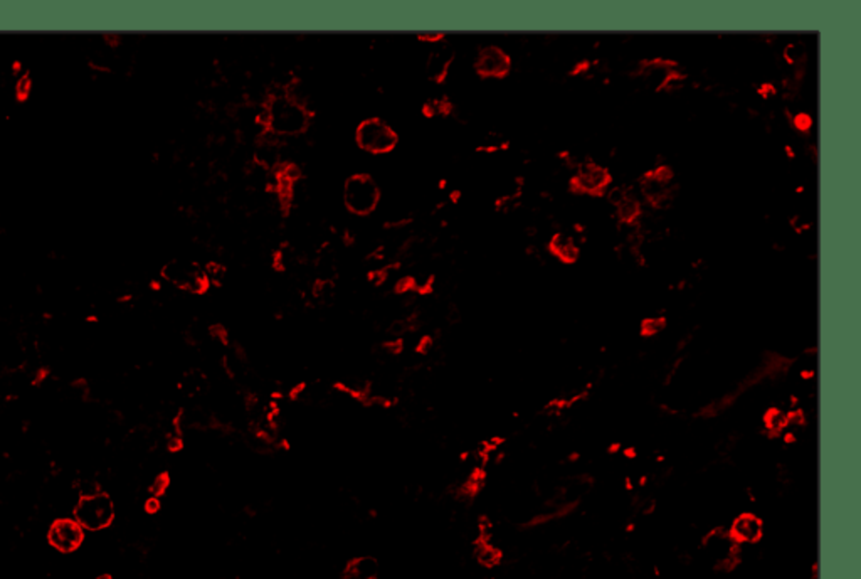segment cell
Instances as JSON below:
<instances>
[{
    "mask_svg": "<svg viewBox=\"0 0 861 579\" xmlns=\"http://www.w3.org/2000/svg\"><path fill=\"white\" fill-rule=\"evenodd\" d=\"M355 140L357 145L365 152L374 155H382L390 152L395 145H397V133L387 121L382 118H367L357 126L355 132Z\"/></svg>",
    "mask_w": 861,
    "mask_h": 579,
    "instance_id": "4",
    "label": "cell"
},
{
    "mask_svg": "<svg viewBox=\"0 0 861 579\" xmlns=\"http://www.w3.org/2000/svg\"><path fill=\"white\" fill-rule=\"evenodd\" d=\"M379 574V564L374 557L364 556L352 559L345 566L342 579H375Z\"/></svg>",
    "mask_w": 861,
    "mask_h": 579,
    "instance_id": "11",
    "label": "cell"
},
{
    "mask_svg": "<svg viewBox=\"0 0 861 579\" xmlns=\"http://www.w3.org/2000/svg\"><path fill=\"white\" fill-rule=\"evenodd\" d=\"M381 201V189L369 174H355L344 183V202L352 214L374 213Z\"/></svg>",
    "mask_w": 861,
    "mask_h": 579,
    "instance_id": "3",
    "label": "cell"
},
{
    "mask_svg": "<svg viewBox=\"0 0 861 579\" xmlns=\"http://www.w3.org/2000/svg\"><path fill=\"white\" fill-rule=\"evenodd\" d=\"M158 509H160V500H158V497H152V499L146 500V504H145L146 512L155 513V512H158Z\"/></svg>",
    "mask_w": 861,
    "mask_h": 579,
    "instance_id": "19",
    "label": "cell"
},
{
    "mask_svg": "<svg viewBox=\"0 0 861 579\" xmlns=\"http://www.w3.org/2000/svg\"><path fill=\"white\" fill-rule=\"evenodd\" d=\"M664 320L663 319H648L643 324V330L644 333H648V336H653V333H658L661 329H663Z\"/></svg>",
    "mask_w": 861,
    "mask_h": 579,
    "instance_id": "18",
    "label": "cell"
},
{
    "mask_svg": "<svg viewBox=\"0 0 861 579\" xmlns=\"http://www.w3.org/2000/svg\"><path fill=\"white\" fill-rule=\"evenodd\" d=\"M789 426V418L782 409H770L765 416V428L770 435H782Z\"/></svg>",
    "mask_w": 861,
    "mask_h": 579,
    "instance_id": "15",
    "label": "cell"
},
{
    "mask_svg": "<svg viewBox=\"0 0 861 579\" xmlns=\"http://www.w3.org/2000/svg\"><path fill=\"white\" fill-rule=\"evenodd\" d=\"M375 579H379V578H375Z\"/></svg>",
    "mask_w": 861,
    "mask_h": 579,
    "instance_id": "22",
    "label": "cell"
},
{
    "mask_svg": "<svg viewBox=\"0 0 861 579\" xmlns=\"http://www.w3.org/2000/svg\"><path fill=\"white\" fill-rule=\"evenodd\" d=\"M47 541L59 552H73L83 544L84 529L75 519H56L49 527Z\"/></svg>",
    "mask_w": 861,
    "mask_h": 579,
    "instance_id": "6",
    "label": "cell"
},
{
    "mask_svg": "<svg viewBox=\"0 0 861 579\" xmlns=\"http://www.w3.org/2000/svg\"><path fill=\"white\" fill-rule=\"evenodd\" d=\"M607 183H609V174L606 172V169L595 164L582 165L579 174L574 177V186L582 193L589 194L601 193L602 189H606Z\"/></svg>",
    "mask_w": 861,
    "mask_h": 579,
    "instance_id": "9",
    "label": "cell"
},
{
    "mask_svg": "<svg viewBox=\"0 0 861 579\" xmlns=\"http://www.w3.org/2000/svg\"><path fill=\"white\" fill-rule=\"evenodd\" d=\"M96 579H112V576H109V574H101V576H98Z\"/></svg>",
    "mask_w": 861,
    "mask_h": 579,
    "instance_id": "20",
    "label": "cell"
},
{
    "mask_svg": "<svg viewBox=\"0 0 861 579\" xmlns=\"http://www.w3.org/2000/svg\"><path fill=\"white\" fill-rule=\"evenodd\" d=\"M737 544L738 542L724 531H713L705 539V549L708 550L710 557H713L717 564L725 566V568L737 561Z\"/></svg>",
    "mask_w": 861,
    "mask_h": 579,
    "instance_id": "8",
    "label": "cell"
},
{
    "mask_svg": "<svg viewBox=\"0 0 861 579\" xmlns=\"http://www.w3.org/2000/svg\"><path fill=\"white\" fill-rule=\"evenodd\" d=\"M170 479L167 473H162V475L155 476L153 483L150 485V493H152V497H160L162 493H165L167 488H169Z\"/></svg>",
    "mask_w": 861,
    "mask_h": 579,
    "instance_id": "17",
    "label": "cell"
},
{
    "mask_svg": "<svg viewBox=\"0 0 861 579\" xmlns=\"http://www.w3.org/2000/svg\"><path fill=\"white\" fill-rule=\"evenodd\" d=\"M451 61H452V51L450 47L443 46V47L436 49V51L431 52L429 58H427V63H426L427 75H429V77H432V80H441V77L446 75L448 69H450Z\"/></svg>",
    "mask_w": 861,
    "mask_h": 579,
    "instance_id": "12",
    "label": "cell"
},
{
    "mask_svg": "<svg viewBox=\"0 0 861 579\" xmlns=\"http://www.w3.org/2000/svg\"><path fill=\"white\" fill-rule=\"evenodd\" d=\"M813 579H818V576H816V569H814V574H813Z\"/></svg>",
    "mask_w": 861,
    "mask_h": 579,
    "instance_id": "21",
    "label": "cell"
},
{
    "mask_svg": "<svg viewBox=\"0 0 861 579\" xmlns=\"http://www.w3.org/2000/svg\"><path fill=\"white\" fill-rule=\"evenodd\" d=\"M261 123L276 137L300 135L310 125V113L303 105L287 95L271 96L263 108Z\"/></svg>",
    "mask_w": 861,
    "mask_h": 579,
    "instance_id": "1",
    "label": "cell"
},
{
    "mask_svg": "<svg viewBox=\"0 0 861 579\" xmlns=\"http://www.w3.org/2000/svg\"><path fill=\"white\" fill-rule=\"evenodd\" d=\"M510 66H512V61L507 52L496 46L483 47L476 56L475 68L481 76L501 77L510 71Z\"/></svg>",
    "mask_w": 861,
    "mask_h": 579,
    "instance_id": "7",
    "label": "cell"
},
{
    "mask_svg": "<svg viewBox=\"0 0 861 579\" xmlns=\"http://www.w3.org/2000/svg\"><path fill=\"white\" fill-rule=\"evenodd\" d=\"M476 559L485 568H493L500 562L501 552L495 546L489 544V541H480L478 546H476Z\"/></svg>",
    "mask_w": 861,
    "mask_h": 579,
    "instance_id": "14",
    "label": "cell"
},
{
    "mask_svg": "<svg viewBox=\"0 0 861 579\" xmlns=\"http://www.w3.org/2000/svg\"><path fill=\"white\" fill-rule=\"evenodd\" d=\"M550 250H552L557 258L567 261V263H572V261L579 258L577 244L574 243V239L570 238V236L562 234V232L554 236L552 243H550Z\"/></svg>",
    "mask_w": 861,
    "mask_h": 579,
    "instance_id": "13",
    "label": "cell"
},
{
    "mask_svg": "<svg viewBox=\"0 0 861 579\" xmlns=\"http://www.w3.org/2000/svg\"><path fill=\"white\" fill-rule=\"evenodd\" d=\"M618 213H619V218L624 219V221H632V219L639 214V204L627 195V197L618 206Z\"/></svg>",
    "mask_w": 861,
    "mask_h": 579,
    "instance_id": "16",
    "label": "cell"
},
{
    "mask_svg": "<svg viewBox=\"0 0 861 579\" xmlns=\"http://www.w3.org/2000/svg\"><path fill=\"white\" fill-rule=\"evenodd\" d=\"M115 519V505L108 493L81 495L75 507V520L84 531H103Z\"/></svg>",
    "mask_w": 861,
    "mask_h": 579,
    "instance_id": "2",
    "label": "cell"
},
{
    "mask_svg": "<svg viewBox=\"0 0 861 579\" xmlns=\"http://www.w3.org/2000/svg\"><path fill=\"white\" fill-rule=\"evenodd\" d=\"M162 276L174 285L175 288L183 290L189 293H204L209 288V280H207L206 270H202L201 264L189 260H172L162 268Z\"/></svg>",
    "mask_w": 861,
    "mask_h": 579,
    "instance_id": "5",
    "label": "cell"
},
{
    "mask_svg": "<svg viewBox=\"0 0 861 579\" xmlns=\"http://www.w3.org/2000/svg\"><path fill=\"white\" fill-rule=\"evenodd\" d=\"M730 536L736 542H747L754 544L762 537V522L754 513H742L732 524Z\"/></svg>",
    "mask_w": 861,
    "mask_h": 579,
    "instance_id": "10",
    "label": "cell"
}]
</instances>
